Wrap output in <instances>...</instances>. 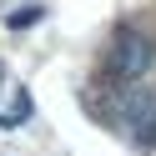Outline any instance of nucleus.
<instances>
[{
  "label": "nucleus",
  "instance_id": "nucleus-1",
  "mask_svg": "<svg viewBox=\"0 0 156 156\" xmlns=\"http://www.w3.org/2000/svg\"><path fill=\"white\" fill-rule=\"evenodd\" d=\"M151 66H156V41L141 30V25H116L111 51H106V71H111V81L136 86Z\"/></svg>",
  "mask_w": 156,
  "mask_h": 156
},
{
  "label": "nucleus",
  "instance_id": "nucleus-2",
  "mask_svg": "<svg viewBox=\"0 0 156 156\" xmlns=\"http://www.w3.org/2000/svg\"><path fill=\"white\" fill-rule=\"evenodd\" d=\"M121 121L141 151H156V91H131L121 106Z\"/></svg>",
  "mask_w": 156,
  "mask_h": 156
}]
</instances>
